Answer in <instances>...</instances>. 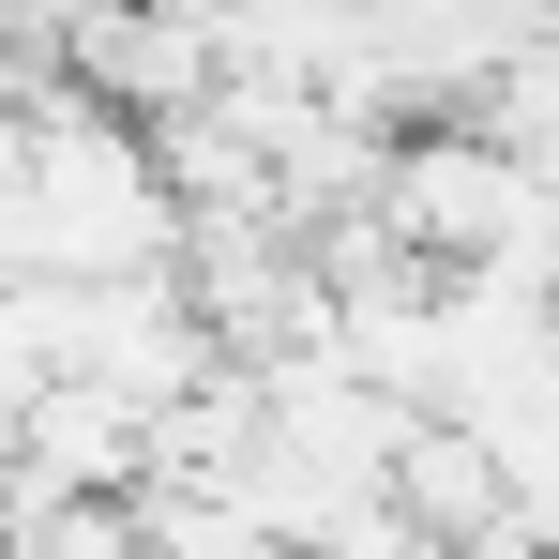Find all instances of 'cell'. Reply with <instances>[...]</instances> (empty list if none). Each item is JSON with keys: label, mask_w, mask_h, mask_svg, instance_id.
Returning a JSON list of instances; mask_svg holds the SVG:
<instances>
[{"label": "cell", "mask_w": 559, "mask_h": 559, "mask_svg": "<svg viewBox=\"0 0 559 559\" xmlns=\"http://www.w3.org/2000/svg\"><path fill=\"white\" fill-rule=\"evenodd\" d=\"M136 545L152 559H287L258 514H242V484H152L136 499Z\"/></svg>", "instance_id": "obj_2"}, {"label": "cell", "mask_w": 559, "mask_h": 559, "mask_svg": "<svg viewBox=\"0 0 559 559\" xmlns=\"http://www.w3.org/2000/svg\"><path fill=\"white\" fill-rule=\"evenodd\" d=\"M0 242H15V287H106V273H182L197 212L167 182V136L152 121H121L92 76H31Z\"/></svg>", "instance_id": "obj_1"}]
</instances>
